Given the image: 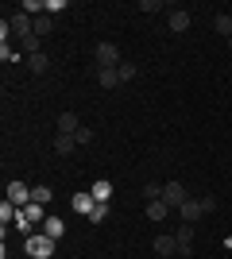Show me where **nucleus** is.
Returning a JSON list of instances; mask_svg holds the SVG:
<instances>
[{"instance_id":"nucleus-14","label":"nucleus","mask_w":232,"mask_h":259,"mask_svg":"<svg viewBox=\"0 0 232 259\" xmlns=\"http://www.w3.org/2000/svg\"><path fill=\"white\" fill-rule=\"evenodd\" d=\"M43 232L51 240H62V232H66V225H62V217H47L43 221Z\"/></svg>"},{"instance_id":"nucleus-1","label":"nucleus","mask_w":232,"mask_h":259,"mask_svg":"<svg viewBox=\"0 0 232 259\" xmlns=\"http://www.w3.org/2000/svg\"><path fill=\"white\" fill-rule=\"evenodd\" d=\"M55 244H58V240H51L43 228L23 240V248H27V255H31V259H51V255H55Z\"/></svg>"},{"instance_id":"nucleus-3","label":"nucleus","mask_w":232,"mask_h":259,"mask_svg":"<svg viewBox=\"0 0 232 259\" xmlns=\"http://www.w3.org/2000/svg\"><path fill=\"white\" fill-rule=\"evenodd\" d=\"M8 23H12V35H20V43L35 35V16H27V12H16Z\"/></svg>"},{"instance_id":"nucleus-22","label":"nucleus","mask_w":232,"mask_h":259,"mask_svg":"<svg viewBox=\"0 0 232 259\" xmlns=\"http://www.w3.org/2000/svg\"><path fill=\"white\" fill-rule=\"evenodd\" d=\"M27 62H31L35 74H47V54L43 51H39V54H27Z\"/></svg>"},{"instance_id":"nucleus-28","label":"nucleus","mask_w":232,"mask_h":259,"mask_svg":"<svg viewBox=\"0 0 232 259\" xmlns=\"http://www.w3.org/2000/svg\"><path fill=\"white\" fill-rule=\"evenodd\" d=\"M224 43H228V51H232V39H224Z\"/></svg>"},{"instance_id":"nucleus-26","label":"nucleus","mask_w":232,"mask_h":259,"mask_svg":"<svg viewBox=\"0 0 232 259\" xmlns=\"http://www.w3.org/2000/svg\"><path fill=\"white\" fill-rule=\"evenodd\" d=\"M66 8V0H47V16H55V12Z\"/></svg>"},{"instance_id":"nucleus-18","label":"nucleus","mask_w":232,"mask_h":259,"mask_svg":"<svg viewBox=\"0 0 232 259\" xmlns=\"http://www.w3.org/2000/svg\"><path fill=\"white\" fill-rule=\"evenodd\" d=\"M74 147H77L74 136H55V155H70Z\"/></svg>"},{"instance_id":"nucleus-15","label":"nucleus","mask_w":232,"mask_h":259,"mask_svg":"<svg viewBox=\"0 0 232 259\" xmlns=\"http://www.w3.org/2000/svg\"><path fill=\"white\" fill-rule=\"evenodd\" d=\"M93 205H97V201H93V194H89V190H85V194H74V209H77L81 217L93 213Z\"/></svg>"},{"instance_id":"nucleus-11","label":"nucleus","mask_w":232,"mask_h":259,"mask_svg":"<svg viewBox=\"0 0 232 259\" xmlns=\"http://www.w3.org/2000/svg\"><path fill=\"white\" fill-rule=\"evenodd\" d=\"M77 128H81V124H77L74 112H62V116H58V136H77Z\"/></svg>"},{"instance_id":"nucleus-17","label":"nucleus","mask_w":232,"mask_h":259,"mask_svg":"<svg viewBox=\"0 0 232 259\" xmlns=\"http://www.w3.org/2000/svg\"><path fill=\"white\" fill-rule=\"evenodd\" d=\"M97 81H101V89H116L120 85V74L116 70H97Z\"/></svg>"},{"instance_id":"nucleus-5","label":"nucleus","mask_w":232,"mask_h":259,"mask_svg":"<svg viewBox=\"0 0 232 259\" xmlns=\"http://www.w3.org/2000/svg\"><path fill=\"white\" fill-rule=\"evenodd\" d=\"M8 201L16 209H27L31 205V186H23V182H8Z\"/></svg>"},{"instance_id":"nucleus-7","label":"nucleus","mask_w":232,"mask_h":259,"mask_svg":"<svg viewBox=\"0 0 232 259\" xmlns=\"http://www.w3.org/2000/svg\"><path fill=\"white\" fill-rule=\"evenodd\" d=\"M174 240H178V255H190V251H194V225L178 228V232H174Z\"/></svg>"},{"instance_id":"nucleus-12","label":"nucleus","mask_w":232,"mask_h":259,"mask_svg":"<svg viewBox=\"0 0 232 259\" xmlns=\"http://www.w3.org/2000/svg\"><path fill=\"white\" fill-rule=\"evenodd\" d=\"M170 217V205H166L163 197L159 201H147V221H166Z\"/></svg>"},{"instance_id":"nucleus-4","label":"nucleus","mask_w":232,"mask_h":259,"mask_svg":"<svg viewBox=\"0 0 232 259\" xmlns=\"http://www.w3.org/2000/svg\"><path fill=\"white\" fill-rule=\"evenodd\" d=\"M163 201H166L170 209H182V205L190 201L186 186H182V182H166V186H163Z\"/></svg>"},{"instance_id":"nucleus-16","label":"nucleus","mask_w":232,"mask_h":259,"mask_svg":"<svg viewBox=\"0 0 232 259\" xmlns=\"http://www.w3.org/2000/svg\"><path fill=\"white\" fill-rule=\"evenodd\" d=\"M213 27H217L224 39H232V16L228 12H217V16H213Z\"/></svg>"},{"instance_id":"nucleus-21","label":"nucleus","mask_w":232,"mask_h":259,"mask_svg":"<svg viewBox=\"0 0 232 259\" xmlns=\"http://www.w3.org/2000/svg\"><path fill=\"white\" fill-rule=\"evenodd\" d=\"M31 201H39V205H51V201H55L51 186H35V190H31Z\"/></svg>"},{"instance_id":"nucleus-9","label":"nucleus","mask_w":232,"mask_h":259,"mask_svg":"<svg viewBox=\"0 0 232 259\" xmlns=\"http://www.w3.org/2000/svg\"><path fill=\"white\" fill-rule=\"evenodd\" d=\"M155 251H159L163 259L178 255V240H174V236H166V232H163V236H155Z\"/></svg>"},{"instance_id":"nucleus-20","label":"nucleus","mask_w":232,"mask_h":259,"mask_svg":"<svg viewBox=\"0 0 232 259\" xmlns=\"http://www.w3.org/2000/svg\"><path fill=\"white\" fill-rule=\"evenodd\" d=\"M89 225H105V221H109V205H105V201H97V205H93V213L85 217Z\"/></svg>"},{"instance_id":"nucleus-19","label":"nucleus","mask_w":232,"mask_h":259,"mask_svg":"<svg viewBox=\"0 0 232 259\" xmlns=\"http://www.w3.org/2000/svg\"><path fill=\"white\" fill-rule=\"evenodd\" d=\"M51 31H55V16H47V12H43V16L35 20V35L43 39V35H51Z\"/></svg>"},{"instance_id":"nucleus-8","label":"nucleus","mask_w":232,"mask_h":259,"mask_svg":"<svg viewBox=\"0 0 232 259\" xmlns=\"http://www.w3.org/2000/svg\"><path fill=\"white\" fill-rule=\"evenodd\" d=\"M201 213H205V209H201V197H190L186 205L178 209V217H182V221H186V225H194V221H198Z\"/></svg>"},{"instance_id":"nucleus-6","label":"nucleus","mask_w":232,"mask_h":259,"mask_svg":"<svg viewBox=\"0 0 232 259\" xmlns=\"http://www.w3.org/2000/svg\"><path fill=\"white\" fill-rule=\"evenodd\" d=\"M166 27H170L174 35L190 31V12H186V8H170V16H166Z\"/></svg>"},{"instance_id":"nucleus-13","label":"nucleus","mask_w":232,"mask_h":259,"mask_svg":"<svg viewBox=\"0 0 232 259\" xmlns=\"http://www.w3.org/2000/svg\"><path fill=\"white\" fill-rule=\"evenodd\" d=\"M20 213L27 217L31 225H39V228H43V221H47V205H39V201H31V205H27V209H20Z\"/></svg>"},{"instance_id":"nucleus-23","label":"nucleus","mask_w":232,"mask_h":259,"mask_svg":"<svg viewBox=\"0 0 232 259\" xmlns=\"http://www.w3.org/2000/svg\"><path fill=\"white\" fill-rule=\"evenodd\" d=\"M144 197H147V201H159V197H163V186H159V182H147L144 186Z\"/></svg>"},{"instance_id":"nucleus-24","label":"nucleus","mask_w":232,"mask_h":259,"mask_svg":"<svg viewBox=\"0 0 232 259\" xmlns=\"http://www.w3.org/2000/svg\"><path fill=\"white\" fill-rule=\"evenodd\" d=\"M116 74H120V81H132V77H135V66L132 62H120V66H116Z\"/></svg>"},{"instance_id":"nucleus-25","label":"nucleus","mask_w":232,"mask_h":259,"mask_svg":"<svg viewBox=\"0 0 232 259\" xmlns=\"http://www.w3.org/2000/svg\"><path fill=\"white\" fill-rule=\"evenodd\" d=\"M77 143H93V128H85V124H81V128H77V136H74Z\"/></svg>"},{"instance_id":"nucleus-27","label":"nucleus","mask_w":232,"mask_h":259,"mask_svg":"<svg viewBox=\"0 0 232 259\" xmlns=\"http://www.w3.org/2000/svg\"><path fill=\"white\" fill-rule=\"evenodd\" d=\"M224 248H228V251H232V236H224Z\"/></svg>"},{"instance_id":"nucleus-2","label":"nucleus","mask_w":232,"mask_h":259,"mask_svg":"<svg viewBox=\"0 0 232 259\" xmlns=\"http://www.w3.org/2000/svg\"><path fill=\"white\" fill-rule=\"evenodd\" d=\"M97 62H101V70H116V66L124 62L120 47H116V43H97Z\"/></svg>"},{"instance_id":"nucleus-10","label":"nucleus","mask_w":232,"mask_h":259,"mask_svg":"<svg viewBox=\"0 0 232 259\" xmlns=\"http://www.w3.org/2000/svg\"><path fill=\"white\" fill-rule=\"evenodd\" d=\"M89 194H93V201H105V205H109V197H112V182H109V178H97V182L89 186Z\"/></svg>"}]
</instances>
